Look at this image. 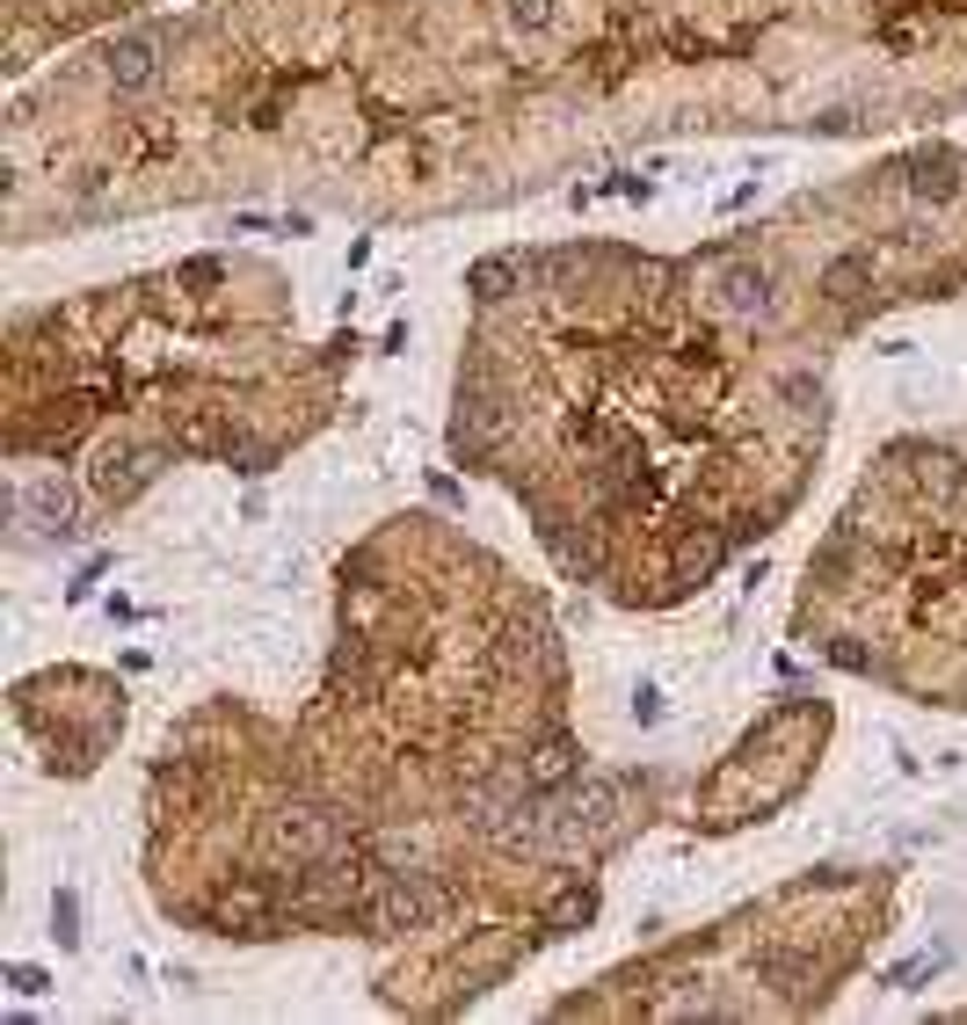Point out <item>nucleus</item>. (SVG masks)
Returning a JSON list of instances; mask_svg holds the SVG:
<instances>
[{
	"mask_svg": "<svg viewBox=\"0 0 967 1025\" xmlns=\"http://www.w3.org/2000/svg\"><path fill=\"white\" fill-rule=\"evenodd\" d=\"M52 939L66 945V953H73V945H81V902H73L66 887H59V902H52Z\"/></svg>",
	"mask_w": 967,
	"mask_h": 1025,
	"instance_id": "10",
	"label": "nucleus"
},
{
	"mask_svg": "<svg viewBox=\"0 0 967 1025\" xmlns=\"http://www.w3.org/2000/svg\"><path fill=\"white\" fill-rule=\"evenodd\" d=\"M953 190H960V160L953 154H924L910 168V197H924V204H946Z\"/></svg>",
	"mask_w": 967,
	"mask_h": 1025,
	"instance_id": "5",
	"label": "nucleus"
},
{
	"mask_svg": "<svg viewBox=\"0 0 967 1025\" xmlns=\"http://www.w3.org/2000/svg\"><path fill=\"white\" fill-rule=\"evenodd\" d=\"M589 917H597V887H589V880H567L561 902L545 909V931H582Z\"/></svg>",
	"mask_w": 967,
	"mask_h": 1025,
	"instance_id": "7",
	"label": "nucleus"
},
{
	"mask_svg": "<svg viewBox=\"0 0 967 1025\" xmlns=\"http://www.w3.org/2000/svg\"><path fill=\"white\" fill-rule=\"evenodd\" d=\"M510 284H517V262H510V255H480L474 270H466V292H474L480 306H495V298H510Z\"/></svg>",
	"mask_w": 967,
	"mask_h": 1025,
	"instance_id": "8",
	"label": "nucleus"
},
{
	"mask_svg": "<svg viewBox=\"0 0 967 1025\" xmlns=\"http://www.w3.org/2000/svg\"><path fill=\"white\" fill-rule=\"evenodd\" d=\"M8 990H15V996H44V990H52V974L30 968V960H15V968H8Z\"/></svg>",
	"mask_w": 967,
	"mask_h": 1025,
	"instance_id": "12",
	"label": "nucleus"
},
{
	"mask_svg": "<svg viewBox=\"0 0 967 1025\" xmlns=\"http://www.w3.org/2000/svg\"><path fill=\"white\" fill-rule=\"evenodd\" d=\"M705 306H713L721 320L772 314V270H764V262H727L721 277H713V292H705Z\"/></svg>",
	"mask_w": 967,
	"mask_h": 1025,
	"instance_id": "2",
	"label": "nucleus"
},
{
	"mask_svg": "<svg viewBox=\"0 0 967 1025\" xmlns=\"http://www.w3.org/2000/svg\"><path fill=\"white\" fill-rule=\"evenodd\" d=\"M22 509H30L36 524H52V531H73V509H81V495H73L66 480H59V473H44V480L30 487V495H15Z\"/></svg>",
	"mask_w": 967,
	"mask_h": 1025,
	"instance_id": "4",
	"label": "nucleus"
},
{
	"mask_svg": "<svg viewBox=\"0 0 967 1025\" xmlns=\"http://www.w3.org/2000/svg\"><path fill=\"white\" fill-rule=\"evenodd\" d=\"M334 844H342V815H334V807H277V815H269V852L299 858V866L328 858Z\"/></svg>",
	"mask_w": 967,
	"mask_h": 1025,
	"instance_id": "1",
	"label": "nucleus"
},
{
	"mask_svg": "<svg viewBox=\"0 0 967 1025\" xmlns=\"http://www.w3.org/2000/svg\"><path fill=\"white\" fill-rule=\"evenodd\" d=\"M219 277H226V262H219V255H190V262L176 270L182 292H204V284H219Z\"/></svg>",
	"mask_w": 967,
	"mask_h": 1025,
	"instance_id": "11",
	"label": "nucleus"
},
{
	"mask_svg": "<svg viewBox=\"0 0 967 1025\" xmlns=\"http://www.w3.org/2000/svg\"><path fill=\"white\" fill-rule=\"evenodd\" d=\"M103 73H109V87L117 95H139V87H153L160 81V36H117L103 52Z\"/></svg>",
	"mask_w": 967,
	"mask_h": 1025,
	"instance_id": "3",
	"label": "nucleus"
},
{
	"mask_svg": "<svg viewBox=\"0 0 967 1025\" xmlns=\"http://www.w3.org/2000/svg\"><path fill=\"white\" fill-rule=\"evenodd\" d=\"M561 22V0H510V30H524V36H545Z\"/></svg>",
	"mask_w": 967,
	"mask_h": 1025,
	"instance_id": "9",
	"label": "nucleus"
},
{
	"mask_svg": "<svg viewBox=\"0 0 967 1025\" xmlns=\"http://www.w3.org/2000/svg\"><path fill=\"white\" fill-rule=\"evenodd\" d=\"M859 292H873V255H837V262L822 270V298L851 306Z\"/></svg>",
	"mask_w": 967,
	"mask_h": 1025,
	"instance_id": "6",
	"label": "nucleus"
},
{
	"mask_svg": "<svg viewBox=\"0 0 967 1025\" xmlns=\"http://www.w3.org/2000/svg\"><path fill=\"white\" fill-rule=\"evenodd\" d=\"M822 655L837 662V669H851V677H865V669H873V655H865V647H851V641H829Z\"/></svg>",
	"mask_w": 967,
	"mask_h": 1025,
	"instance_id": "13",
	"label": "nucleus"
}]
</instances>
